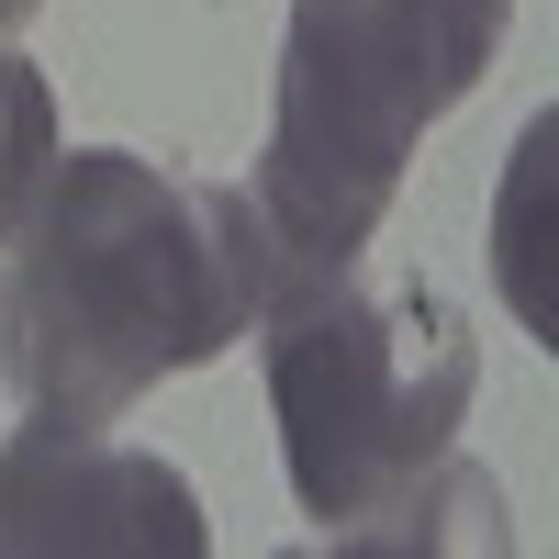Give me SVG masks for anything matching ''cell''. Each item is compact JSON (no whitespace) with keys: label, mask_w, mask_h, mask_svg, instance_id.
<instances>
[{"label":"cell","mask_w":559,"mask_h":559,"mask_svg":"<svg viewBox=\"0 0 559 559\" xmlns=\"http://www.w3.org/2000/svg\"><path fill=\"white\" fill-rule=\"evenodd\" d=\"M202 492L157 448L102 426H12L0 448V548L12 559H202Z\"/></svg>","instance_id":"4"},{"label":"cell","mask_w":559,"mask_h":559,"mask_svg":"<svg viewBox=\"0 0 559 559\" xmlns=\"http://www.w3.org/2000/svg\"><path fill=\"white\" fill-rule=\"evenodd\" d=\"M269 224L224 179H179L123 146H57L0 269V381L45 426H123L179 369L258 324Z\"/></svg>","instance_id":"1"},{"label":"cell","mask_w":559,"mask_h":559,"mask_svg":"<svg viewBox=\"0 0 559 559\" xmlns=\"http://www.w3.org/2000/svg\"><path fill=\"white\" fill-rule=\"evenodd\" d=\"M258 324H269L258 358H269V414H280V471L324 537L459 448L481 347L437 280H358V258L336 269L269 258Z\"/></svg>","instance_id":"3"},{"label":"cell","mask_w":559,"mask_h":559,"mask_svg":"<svg viewBox=\"0 0 559 559\" xmlns=\"http://www.w3.org/2000/svg\"><path fill=\"white\" fill-rule=\"evenodd\" d=\"M492 292L537 347H559V112H537L492 179Z\"/></svg>","instance_id":"5"},{"label":"cell","mask_w":559,"mask_h":559,"mask_svg":"<svg viewBox=\"0 0 559 559\" xmlns=\"http://www.w3.org/2000/svg\"><path fill=\"white\" fill-rule=\"evenodd\" d=\"M503 57V0H292L269 90L258 224L269 258L336 269L381 236L414 134L448 123Z\"/></svg>","instance_id":"2"},{"label":"cell","mask_w":559,"mask_h":559,"mask_svg":"<svg viewBox=\"0 0 559 559\" xmlns=\"http://www.w3.org/2000/svg\"><path fill=\"white\" fill-rule=\"evenodd\" d=\"M45 168H57V90H45V68L0 57V247H12V224L34 213Z\"/></svg>","instance_id":"7"},{"label":"cell","mask_w":559,"mask_h":559,"mask_svg":"<svg viewBox=\"0 0 559 559\" xmlns=\"http://www.w3.org/2000/svg\"><path fill=\"white\" fill-rule=\"evenodd\" d=\"M34 12H45V0H0V34H23V23H34Z\"/></svg>","instance_id":"8"},{"label":"cell","mask_w":559,"mask_h":559,"mask_svg":"<svg viewBox=\"0 0 559 559\" xmlns=\"http://www.w3.org/2000/svg\"><path fill=\"white\" fill-rule=\"evenodd\" d=\"M324 548H503V492L471 459H437V471H414L392 503H369L358 526H336Z\"/></svg>","instance_id":"6"}]
</instances>
